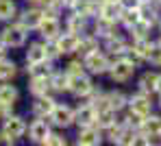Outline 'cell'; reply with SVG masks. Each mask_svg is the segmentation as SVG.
Masks as SVG:
<instances>
[{
	"label": "cell",
	"instance_id": "8d00e7d4",
	"mask_svg": "<svg viewBox=\"0 0 161 146\" xmlns=\"http://www.w3.org/2000/svg\"><path fill=\"white\" fill-rule=\"evenodd\" d=\"M120 7L124 11H131V9H139L142 7V0H120Z\"/></svg>",
	"mask_w": 161,
	"mask_h": 146
},
{
	"label": "cell",
	"instance_id": "4dcf8cb0",
	"mask_svg": "<svg viewBox=\"0 0 161 146\" xmlns=\"http://www.w3.org/2000/svg\"><path fill=\"white\" fill-rule=\"evenodd\" d=\"M18 13V4L13 0H0V20H11Z\"/></svg>",
	"mask_w": 161,
	"mask_h": 146
},
{
	"label": "cell",
	"instance_id": "277c9868",
	"mask_svg": "<svg viewBox=\"0 0 161 146\" xmlns=\"http://www.w3.org/2000/svg\"><path fill=\"white\" fill-rule=\"evenodd\" d=\"M48 122L54 124L57 129H68V126L76 124L74 109H72L70 105H61V103H57V105H54V109L50 111V116H48Z\"/></svg>",
	"mask_w": 161,
	"mask_h": 146
},
{
	"label": "cell",
	"instance_id": "9c48e42d",
	"mask_svg": "<svg viewBox=\"0 0 161 146\" xmlns=\"http://www.w3.org/2000/svg\"><path fill=\"white\" fill-rule=\"evenodd\" d=\"M50 42L54 44V48H57L59 57H63V55H72V53H76V44H79V37L65 31V33H61L59 37H54V39H50Z\"/></svg>",
	"mask_w": 161,
	"mask_h": 146
},
{
	"label": "cell",
	"instance_id": "ac0fdd59",
	"mask_svg": "<svg viewBox=\"0 0 161 146\" xmlns=\"http://www.w3.org/2000/svg\"><path fill=\"white\" fill-rule=\"evenodd\" d=\"M24 131H26V124H24V120L18 116H11L4 120V126H2V133L7 135V138H11V140H18V138H22L24 135Z\"/></svg>",
	"mask_w": 161,
	"mask_h": 146
},
{
	"label": "cell",
	"instance_id": "d4e9b609",
	"mask_svg": "<svg viewBox=\"0 0 161 146\" xmlns=\"http://www.w3.org/2000/svg\"><path fill=\"white\" fill-rule=\"evenodd\" d=\"M118 122V114L113 111V109H103V111H98L96 114V126L105 133L109 126H113Z\"/></svg>",
	"mask_w": 161,
	"mask_h": 146
},
{
	"label": "cell",
	"instance_id": "5b68a950",
	"mask_svg": "<svg viewBox=\"0 0 161 146\" xmlns=\"http://www.w3.org/2000/svg\"><path fill=\"white\" fill-rule=\"evenodd\" d=\"M131 46V37L126 35V33H115V35H111L109 39H105V53H107L111 59H118V57H122L124 53H126V48Z\"/></svg>",
	"mask_w": 161,
	"mask_h": 146
},
{
	"label": "cell",
	"instance_id": "816d5d0a",
	"mask_svg": "<svg viewBox=\"0 0 161 146\" xmlns=\"http://www.w3.org/2000/svg\"><path fill=\"white\" fill-rule=\"evenodd\" d=\"M159 142H161V135H159Z\"/></svg>",
	"mask_w": 161,
	"mask_h": 146
},
{
	"label": "cell",
	"instance_id": "60d3db41",
	"mask_svg": "<svg viewBox=\"0 0 161 146\" xmlns=\"http://www.w3.org/2000/svg\"><path fill=\"white\" fill-rule=\"evenodd\" d=\"M155 109L161 114V94H157V96H155Z\"/></svg>",
	"mask_w": 161,
	"mask_h": 146
},
{
	"label": "cell",
	"instance_id": "d6986e66",
	"mask_svg": "<svg viewBox=\"0 0 161 146\" xmlns=\"http://www.w3.org/2000/svg\"><path fill=\"white\" fill-rule=\"evenodd\" d=\"M53 72H54V68H53V61H50V59H44V61L31 63V68H28L31 79H50Z\"/></svg>",
	"mask_w": 161,
	"mask_h": 146
},
{
	"label": "cell",
	"instance_id": "681fc988",
	"mask_svg": "<svg viewBox=\"0 0 161 146\" xmlns=\"http://www.w3.org/2000/svg\"><path fill=\"white\" fill-rule=\"evenodd\" d=\"M107 2H120V0H107Z\"/></svg>",
	"mask_w": 161,
	"mask_h": 146
},
{
	"label": "cell",
	"instance_id": "d590c367",
	"mask_svg": "<svg viewBox=\"0 0 161 146\" xmlns=\"http://www.w3.org/2000/svg\"><path fill=\"white\" fill-rule=\"evenodd\" d=\"M42 146H68V138H63L61 133H50Z\"/></svg>",
	"mask_w": 161,
	"mask_h": 146
},
{
	"label": "cell",
	"instance_id": "1f68e13d",
	"mask_svg": "<svg viewBox=\"0 0 161 146\" xmlns=\"http://www.w3.org/2000/svg\"><path fill=\"white\" fill-rule=\"evenodd\" d=\"M65 74H68V76H79V74H85L83 59H72V61H68V65H65Z\"/></svg>",
	"mask_w": 161,
	"mask_h": 146
},
{
	"label": "cell",
	"instance_id": "44dd1931",
	"mask_svg": "<svg viewBox=\"0 0 161 146\" xmlns=\"http://www.w3.org/2000/svg\"><path fill=\"white\" fill-rule=\"evenodd\" d=\"M107 100H109V107H111L113 111H124L126 105H129V94L122 92V89H109Z\"/></svg>",
	"mask_w": 161,
	"mask_h": 146
},
{
	"label": "cell",
	"instance_id": "d6a6232c",
	"mask_svg": "<svg viewBox=\"0 0 161 146\" xmlns=\"http://www.w3.org/2000/svg\"><path fill=\"white\" fill-rule=\"evenodd\" d=\"M153 142H155V140H153V138H148L146 133H142V131H135L133 135H131V140H129L126 144H129V146H150Z\"/></svg>",
	"mask_w": 161,
	"mask_h": 146
},
{
	"label": "cell",
	"instance_id": "7402d4cb",
	"mask_svg": "<svg viewBox=\"0 0 161 146\" xmlns=\"http://www.w3.org/2000/svg\"><path fill=\"white\" fill-rule=\"evenodd\" d=\"M98 48H100V46H98V39H96L92 33H87V35L79 37V44H76V55L83 59V57H87L89 53L98 50Z\"/></svg>",
	"mask_w": 161,
	"mask_h": 146
},
{
	"label": "cell",
	"instance_id": "8992f818",
	"mask_svg": "<svg viewBox=\"0 0 161 146\" xmlns=\"http://www.w3.org/2000/svg\"><path fill=\"white\" fill-rule=\"evenodd\" d=\"M94 81H92V76L85 72V74H79V76H70V85H68V92L74 96V98H87L92 92H94Z\"/></svg>",
	"mask_w": 161,
	"mask_h": 146
},
{
	"label": "cell",
	"instance_id": "4fadbf2b",
	"mask_svg": "<svg viewBox=\"0 0 161 146\" xmlns=\"http://www.w3.org/2000/svg\"><path fill=\"white\" fill-rule=\"evenodd\" d=\"M142 133H146L148 138H153L155 142H159V135H161V114L159 111H153L144 118L142 126H139Z\"/></svg>",
	"mask_w": 161,
	"mask_h": 146
},
{
	"label": "cell",
	"instance_id": "f546056e",
	"mask_svg": "<svg viewBox=\"0 0 161 146\" xmlns=\"http://www.w3.org/2000/svg\"><path fill=\"white\" fill-rule=\"evenodd\" d=\"M18 87L15 85H0V103H9V105H13L15 100H18Z\"/></svg>",
	"mask_w": 161,
	"mask_h": 146
},
{
	"label": "cell",
	"instance_id": "74e56055",
	"mask_svg": "<svg viewBox=\"0 0 161 146\" xmlns=\"http://www.w3.org/2000/svg\"><path fill=\"white\" fill-rule=\"evenodd\" d=\"M9 111H11V105L9 103H0V116L9 118Z\"/></svg>",
	"mask_w": 161,
	"mask_h": 146
},
{
	"label": "cell",
	"instance_id": "cb8c5ba5",
	"mask_svg": "<svg viewBox=\"0 0 161 146\" xmlns=\"http://www.w3.org/2000/svg\"><path fill=\"white\" fill-rule=\"evenodd\" d=\"M42 18H44V11H42V9H26V11L20 15V26H24L26 31L37 29V24H39Z\"/></svg>",
	"mask_w": 161,
	"mask_h": 146
},
{
	"label": "cell",
	"instance_id": "6da1fadb",
	"mask_svg": "<svg viewBox=\"0 0 161 146\" xmlns=\"http://www.w3.org/2000/svg\"><path fill=\"white\" fill-rule=\"evenodd\" d=\"M137 74V65H135L133 61H129L126 57H118L111 61V68H109L107 76L113 81V83H129V81H133V76Z\"/></svg>",
	"mask_w": 161,
	"mask_h": 146
},
{
	"label": "cell",
	"instance_id": "7bdbcfd3",
	"mask_svg": "<svg viewBox=\"0 0 161 146\" xmlns=\"http://www.w3.org/2000/svg\"><path fill=\"white\" fill-rule=\"evenodd\" d=\"M0 57H4V42L0 39Z\"/></svg>",
	"mask_w": 161,
	"mask_h": 146
},
{
	"label": "cell",
	"instance_id": "e0dca14e",
	"mask_svg": "<svg viewBox=\"0 0 161 146\" xmlns=\"http://www.w3.org/2000/svg\"><path fill=\"white\" fill-rule=\"evenodd\" d=\"M74 118H76L79 126H92V124H96V109L85 100L74 109Z\"/></svg>",
	"mask_w": 161,
	"mask_h": 146
},
{
	"label": "cell",
	"instance_id": "f1b7e54d",
	"mask_svg": "<svg viewBox=\"0 0 161 146\" xmlns=\"http://www.w3.org/2000/svg\"><path fill=\"white\" fill-rule=\"evenodd\" d=\"M142 15H139V9H131V11H122V18H120V26L126 31L131 29L135 22H139Z\"/></svg>",
	"mask_w": 161,
	"mask_h": 146
},
{
	"label": "cell",
	"instance_id": "f907efd6",
	"mask_svg": "<svg viewBox=\"0 0 161 146\" xmlns=\"http://www.w3.org/2000/svg\"><path fill=\"white\" fill-rule=\"evenodd\" d=\"M76 146H85V144H79V142H76Z\"/></svg>",
	"mask_w": 161,
	"mask_h": 146
},
{
	"label": "cell",
	"instance_id": "8fae6325",
	"mask_svg": "<svg viewBox=\"0 0 161 146\" xmlns=\"http://www.w3.org/2000/svg\"><path fill=\"white\" fill-rule=\"evenodd\" d=\"M50 133H53V131H50V122H48L46 118H37V120L28 126V138H31L35 144H44Z\"/></svg>",
	"mask_w": 161,
	"mask_h": 146
},
{
	"label": "cell",
	"instance_id": "30bf717a",
	"mask_svg": "<svg viewBox=\"0 0 161 146\" xmlns=\"http://www.w3.org/2000/svg\"><path fill=\"white\" fill-rule=\"evenodd\" d=\"M26 33H28V31L24 29V26H20V24H15V26H7V29L2 31V42H4V46H11V48L24 46V42H26Z\"/></svg>",
	"mask_w": 161,
	"mask_h": 146
},
{
	"label": "cell",
	"instance_id": "836d02e7",
	"mask_svg": "<svg viewBox=\"0 0 161 146\" xmlns=\"http://www.w3.org/2000/svg\"><path fill=\"white\" fill-rule=\"evenodd\" d=\"M15 74V63L7 57H0V79H11Z\"/></svg>",
	"mask_w": 161,
	"mask_h": 146
},
{
	"label": "cell",
	"instance_id": "83f0119b",
	"mask_svg": "<svg viewBox=\"0 0 161 146\" xmlns=\"http://www.w3.org/2000/svg\"><path fill=\"white\" fill-rule=\"evenodd\" d=\"M31 94L35 98L39 96H50L53 89H50V79H31Z\"/></svg>",
	"mask_w": 161,
	"mask_h": 146
},
{
	"label": "cell",
	"instance_id": "ee69618b",
	"mask_svg": "<svg viewBox=\"0 0 161 146\" xmlns=\"http://www.w3.org/2000/svg\"><path fill=\"white\" fill-rule=\"evenodd\" d=\"M150 146H161V142H153V144H150Z\"/></svg>",
	"mask_w": 161,
	"mask_h": 146
},
{
	"label": "cell",
	"instance_id": "b9f144b4",
	"mask_svg": "<svg viewBox=\"0 0 161 146\" xmlns=\"http://www.w3.org/2000/svg\"><path fill=\"white\" fill-rule=\"evenodd\" d=\"M157 94H161V70H159V74H157ZM155 94V96H157Z\"/></svg>",
	"mask_w": 161,
	"mask_h": 146
},
{
	"label": "cell",
	"instance_id": "f6af8a7d",
	"mask_svg": "<svg viewBox=\"0 0 161 146\" xmlns=\"http://www.w3.org/2000/svg\"><path fill=\"white\" fill-rule=\"evenodd\" d=\"M157 29H159V33H161V20H159V24H157Z\"/></svg>",
	"mask_w": 161,
	"mask_h": 146
},
{
	"label": "cell",
	"instance_id": "f35d334b",
	"mask_svg": "<svg viewBox=\"0 0 161 146\" xmlns=\"http://www.w3.org/2000/svg\"><path fill=\"white\" fill-rule=\"evenodd\" d=\"M57 2H59L61 9H63V7H65V9H72V7L76 4V0H57Z\"/></svg>",
	"mask_w": 161,
	"mask_h": 146
},
{
	"label": "cell",
	"instance_id": "ba28073f",
	"mask_svg": "<svg viewBox=\"0 0 161 146\" xmlns=\"http://www.w3.org/2000/svg\"><path fill=\"white\" fill-rule=\"evenodd\" d=\"M37 31H39L42 37H46V42H50V39H54V37L61 35V22H59L57 15H46V13H44V18H42L39 24H37Z\"/></svg>",
	"mask_w": 161,
	"mask_h": 146
},
{
	"label": "cell",
	"instance_id": "9a60e30c",
	"mask_svg": "<svg viewBox=\"0 0 161 146\" xmlns=\"http://www.w3.org/2000/svg\"><path fill=\"white\" fill-rule=\"evenodd\" d=\"M122 7L120 2H107L103 0L100 2V9H98V18L107 20V22H113V24H120V18H122Z\"/></svg>",
	"mask_w": 161,
	"mask_h": 146
},
{
	"label": "cell",
	"instance_id": "7c38bea8",
	"mask_svg": "<svg viewBox=\"0 0 161 146\" xmlns=\"http://www.w3.org/2000/svg\"><path fill=\"white\" fill-rule=\"evenodd\" d=\"M157 74H159V70H146V72H142L137 76V83H135L137 92L155 96L157 94Z\"/></svg>",
	"mask_w": 161,
	"mask_h": 146
},
{
	"label": "cell",
	"instance_id": "484cf974",
	"mask_svg": "<svg viewBox=\"0 0 161 146\" xmlns=\"http://www.w3.org/2000/svg\"><path fill=\"white\" fill-rule=\"evenodd\" d=\"M68 85H70V76L65 74V70L63 72L54 70L53 76H50V89L54 94H63V92H68Z\"/></svg>",
	"mask_w": 161,
	"mask_h": 146
},
{
	"label": "cell",
	"instance_id": "e575fe53",
	"mask_svg": "<svg viewBox=\"0 0 161 146\" xmlns=\"http://www.w3.org/2000/svg\"><path fill=\"white\" fill-rule=\"evenodd\" d=\"M148 65L153 68H161V42L155 39V46H153V53L148 57Z\"/></svg>",
	"mask_w": 161,
	"mask_h": 146
},
{
	"label": "cell",
	"instance_id": "7dc6e473",
	"mask_svg": "<svg viewBox=\"0 0 161 146\" xmlns=\"http://www.w3.org/2000/svg\"><path fill=\"white\" fill-rule=\"evenodd\" d=\"M28 2H42V0H28Z\"/></svg>",
	"mask_w": 161,
	"mask_h": 146
},
{
	"label": "cell",
	"instance_id": "ab89813d",
	"mask_svg": "<svg viewBox=\"0 0 161 146\" xmlns=\"http://www.w3.org/2000/svg\"><path fill=\"white\" fill-rule=\"evenodd\" d=\"M0 146H13V140L7 138L4 133H0Z\"/></svg>",
	"mask_w": 161,
	"mask_h": 146
},
{
	"label": "cell",
	"instance_id": "5bb4252c",
	"mask_svg": "<svg viewBox=\"0 0 161 146\" xmlns=\"http://www.w3.org/2000/svg\"><path fill=\"white\" fill-rule=\"evenodd\" d=\"M118 26H120V24L107 22V20H103V18H94V22H92V35H94L96 39H103V42H105L111 35L118 33Z\"/></svg>",
	"mask_w": 161,
	"mask_h": 146
},
{
	"label": "cell",
	"instance_id": "c3c4849f",
	"mask_svg": "<svg viewBox=\"0 0 161 146\" xmlns=\"http://www.w3.org/2000/svg\"><path fill=\"white\" fill-rule=\"evenodd\" d=\"M144 2H153V0H142V4H144Z\"/></svg>",
	"mask_w": 161,
	"mask_h": 146
},
{
	"label": "cell",
	"instance_id": "bcb514c9",
	"mask_svg": "<svg viewBox=\"0 0 161 146\" xmlns=\"http://www.w3.org/2000/svg\"><path fill=\"white\" fill-rule=\"evenodd\" d=\"M113 146H129V144H126V142H124V144H113Z\"/></svg>",
	"mask_w": 161,
	"mask_h": 146
},
{
	"label": "cell",
	"instance_id": "3957f363",
	"mask_svg": "<svg viewBox=\"0 0 161 146\" xmlns=\"http://www.w3.org/2000/svg\"><path fill=\"white\" fill-rule=\"evenodd\" d=\"M126 109H131V111H135V114L146 118L148 114L155 111V96L135 89L133 94H129V105H126Z\"/></svg>",
	"mask_w": 161,
	"mask_h": 146
},
{
	"label": "cell",
	"instance_id": "52a82bcc",
	"mask_svg": "<svg viewBox=\"0 0 161 146\" xmlns=\"http://www.w3.org/2000/svg\"><path fill=\"white\" fill-rule=\"evenodd\" d=\"M76 142L85 144V146H103L105 144V133L96 124H92V126H79Z\"/></svg>",
	"mask_w": 161,
	"mask_h": 146
},
{
	"label": "cell",
	"instance_id": "603a6c76",
	"mask_svg": "<svg viewBox=\"0 0 161 146\" xmlns=\"http://www.w3.org/2000/svg\"><path fill=\"white\" fill-rule=\"evenodd\" d=\"M153 31H155L153 24H148V22L139 20V22H135L131 29H126L124 33H126L131 39H144V37H153Z\"/></svg>",
	"mask_w": 161,
	"mask_h": 146
},
{
	"label": "cell",
	"instance_id": "7a4b0ae2",
	"mask_svg": "<svg viewBox=\"0 0 161 146\" xmlns=\"http://www.w3.org/2000/svg\"><path fill=\"white\" fill-rule=\"evenodd\" d=\"M111 61H113V59L109 57L103 48H98V50L89 53L87 57H83V65H85V72H87V74L100 76V74H107V72H109Z\"/></svg>",
	"mask_w": 161,
	"mask_h": 146
},
{
	"label": "cell",
	"instance_id": "4316f807",
	"mask_svg": "<svg viewBox=\"0 0 161 146\" xmlns=\"http://www.w3.org/2000/svg\"><path fill=\"white\" fill-rule=\"evenodd\" d=\"M44 59H48V55H46V44L35 42V44L28 46V50H26V61L28 63H37V61H44Z\"/></svg>",
	"mask_w": 161,
	"mask_h": 146
},
{
	"label": "cell",
	"instance_id": "ffe728a7",
	"mask_svg": "<svg viewBox=\"0 0 161 146\" xmlns=\"http://www.w3.org/2000/svg\"><path fill=\"white\" fill-rule=\"evenodd\" d=\"M54 105H57V100H54L53 96H39V98L33 103V114L37 118H48L50 111L54 109Z\"/></svg>",
	"mask_w": 161,
	"mask_h": 146
},
{
	"label": "cell",
	"instance_id": "2e32d148",
	"mask_svg": "<svg viewBox=\"0 0 161 146\" xmlns=\"http://www.w3.org/2000/svg\"><path fill=\"white\" fill-rule=\"evenodd\" d=\"M65 31L72 33V35H76V37H83V35H87V31H89V20L83 18V15H79V13H72V15H68V20H65Z\"/></svg>",
	"mask_w": 161,
	"mask_h": 146
}]
</instances>
